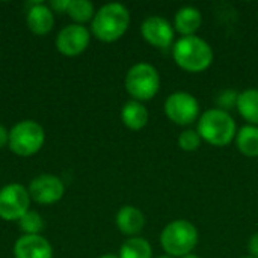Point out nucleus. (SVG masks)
<instances>
[{
	"label": "nucleus",
	"instance_id": "obj_10",
	"mask_svg": "<svg viewBox=\"0 0 258 258\" xmlns=\"http://www.w3.org/2000/svg\"><path fill=\"white\" fill-rule=\"evenodd\" d=\"M89 44V32L82 24H70L63 27L56 38V48L65 56H77L86 50Z\"/></svg>",
	"mask_w": 258,
	"mask_h": 258
},
{
	"label": "nucleus",
	"instance_id": "obj_5",
	"mask_svg": "<svg viewBox=\"0 0 258 258\" xmlns=\"http://www.w3.org/2000/svg\"><path fill=\"white\" fill-rule=\"evenodd\" d=\"M160 88L157 70L145 62L133 65L125 76V89L136 101L151 100Z\"/></svg>",
	"mask_w": 258,
	"mask_h": 258
},
{
	"label": "nucleus",
	"instance_id": "obj_13",
	"mask_svg": "<svg viewBox=\"0 0 258 258\" xmlns=\"http://www.w3.org/2000/svg\"><path fill=\"white\" fill-rule=\"evenodd\" d=\"M54 17L51 9L44 3H33L27 11V26L35 35H45L53 29Z\"/></svg>",
	"mask_w": 258,
	"mask_h": 258
},
{
	"label": "nucleus",
	"instance_id": "obj_8",
	"mask_svg": "<svg viewBox=\"0 0 258 258\" xmlns=\"http://www.w3.org/2000/svg\"><path fill=\"white\" fill-rule=\"evenodd\" d=\"M165 112L166 116L178 124V125H187L192 124L200 113V104L197 98L189 92H174L171 94L165 101Z\"/></svg>",
	"mask_w": 258,
	"mask_h": 258
},
{
	"label": "nucleus",
	"instance_id": "obj_21",
	"mask_svg": "<svg viewBox=\"0 0 258 258\" xmlns=\"http://www.w3.org/2000/svg\"><path fill=\"white\" fill-rule=\"evenodd\" d=\"M18 225L21 228V231L24 234H29V236H33V234H39L44 228V221L41 218L39 213L36 212H27L20 221H18Z\"/></svg>",
	"mask_w": 258,
	"mask_h": 258
},
{
	"label": "nucleus",
	"instance_id": "obj_15",
	"mask_svg": "<svg viewBox=\"0 0 258 258\" xmlns=\"http://www.w3.org/2000/svg\"><path fill=\"white\" fill-rule=\"evenodd\" d=\"M203 21L201 12L194 6H184L174 17V29L183 36H194Z\"/></svg>",
	"mask_w": 258,
	"mask_h": 258
},
{
	"label": "nucleus",
	"instance_id": "obj_6",
	"mask_svg": "<svg viewBox=\"0 0 258 258\" xmlns=\"http://www.w3.org/2000/svg\"><path fill=\"white\" fill-rule=\"evenodd\" d=\"M44 139L45 135L42 127L32 119H26L12 127V130L9 132L8 147L17 156L29 157L41 150V147L44 145Z\"/></svg>",
	"mask_w": 258,
	"mask_h": 258
},
{
	"label": "nucleus",
	"instance_id": "obj_28",
	"mask_svg": "<svg viewBox=\"0 0 258 258\" xmlns=\"http://www.w3.org/2000/svg\"><path fill=\"white\" fill-rule=\"evenodd\" d=\"M181 258H200L198 255H195V254H187V255H184V257Z\"/></svg>",
	"mask_w": 258,
	"mask_h": 258
},
{
	"label": "nucleus",
	"instance_id": "obj_27",
	"mask_svg": "<svg viewBox=\"0 0 258 258\" xmlns=\"http://www.w3.org/2000/svg\"><path fill=\"white\" fill-rule=\"evenodd\" d=\"M100 258H119V257H116V255H113V254H106V255H103V257H100Z\"/></svg>",
	"mask_w": 258,
	"mask_h": 258
},
{
	"label": "nucleus",
	"instance_id": "obj_1",
	"mask_svg": "<svg viewBox=\"0 0 258 258\" xmlns=\"http://www.w3.org/2000/svg\"><path fill=\"white\" fill-rule=\"evenodd\" d=\"M130 14L121 3H107L101 6L92 18V33L103 42L119 39L128 29Z\"/></svg>",
	"mask_w": 258,
	"mask_h": 258
},
{
	"label": "nucleus",
	"instance_id": "obj_26",
	"mask_svg": "<svg viewBox=\"0 0 258 258\" xmlns=\"http://www.w3.org/2000/svg\"><path fill=\"white\" fill-rule=\"evenodd\" d=\"M8 144H9V132L3 125H0V148H3Z\"/></svg>",
	"mask_w": 258,
	"mask_h": 258
},
{
	"label": "nucleus",
	"instance_id": "obj_16",
	"mask_svg": "<svg viewBox=\"0 0 258 258\" xmlns=\"http://www.w3.org/2000/svg\"><path fill=\"white\" fill-rule=\"evenodd\" d=\"M121 119L130 130H141L148 122V110L141 101L130 100L122 106Z\"/></svg>",
	"mask_w": 258,
	"mask_h": 258
},
{
	"label": "nucleus",
	"instance_id": "obj_3",
	"mask_svg": "<svg viewBox=\"0 0 258 258\" xmlns=\"http://www.w3.org/2000/svg\"><path fill=\"white\" fill-rule=\"evenodd\" d=\"M198 135L210 145L225 147L237 135L236 122L228 112L210 109L204 112L198 121Z\"/></svg>",
	"mask_w": 258,
	"mask_h": 258
},
{
	"label": "nucleus",
	"instance_id": "obj_19",
	"mask_svg": "<svg viewBox=\"0 0 258 258\" xmlns=\"http://www.w3.org/2000/svg\"><path fill=\"white\" fill-rule=\"evenodd\" d=\"M151 245L144 237H130L121 245L119 258H151Z\"/></svg>",
	"mask_w": 258,
	"mask_h": 258
},
{
	"label": "nucleus",
	"instance_id": "obj_7",
	"mask_svg": "<svg viewBox=\"0 0 258 258\" xmlns=\"http://www.w3.org/2000/svg\"><path fill=\"white\" fill-rule=\"evenodd\" d=\"M29 190L21 184L12 183L0 190V218L3 221H20L29 212Z\"/></svg>",
	"mask_w": 258,
	"mask_h": 258
},
{
	"label": "nucleus",
	"instance_id": "obj_24",
	"mask_svg": "<svg viewBox=\"0 0 258 258\" xmlns=\"http://www.w3.org/2000/svg\"><path fill=\"white\" fill-rule=\"evenodd\" d=\"M248 248H249V252H251V257L258 258V233H255L251 239H249V243H248Z\"/></svg>",
	"mask_w": 258,
	"mask_h": 258
},
{
	"label": "nucleus",
	"instance_id": "obj_9",
	"mask_svg": "<svg viewBox=\"0 0 258 258\" xmlns=\"http://www.w3.org/2000/svg\"><path fill=\"white\" fill-rule=\"evenodd\" d=\"M63 194L65 187L62 180L50 174L33 178L29 186V195L38 204H54L63 197Z\"/></svg>",
	"mask_w": 258,
	"mask_h": 258
},
{
	"label": "nucleus",
	"instance_id": "obj_18",
	"mask_svg": "<svg viewBox=\"0 0 258 258\" xmlns=\"http://www.w3.org/2000/svg\"><path fill=\"white\" fill-rule=\"evenodd\" d=\"M236 144L246 157H258V127L245 125L236 135Z\"/></svg>",
	"mask_w": 258,
	"mask_h": 258
},
{
	"label": "nucleus",
	"instance_id": "obj_22",
	"mask_svg": "<svg viewBox=\"0 0 258 258\" xmlns=\"http://www.w3.org/2000/svg\"><path fill=\"white\" fill-rule=\"evenodd\" d=\"M178 145L183 151H195L201 145V136L198 135V132L184 130L178 136Z\"/></svg>",
	"mask_w": 258,
	"mask_h": 258
},
{
	"label": "nucleus",
	"instance_id": "obj_11",
	"mask_svg": "<svg viewBox=\"0 0 258 258\" xmlns=\"http://www.w3.org/2000/svg\"><path fill=\"white\" fill-rule=\"evenodd\" d=\"M142 36L147 42L157 48H168L174 42V27L172 24L162 17H148L141 26Z\"/></svg>",
	"mask_w": 258,
	"mask_h": 258
},
{
	"label": "nucleus",
	"instance_id": "obj_4",
	"mask_svg": "<svg viewBox=\"0 0 258 258\" xmlns=\"http://www.w3.org/2000/svg\"><path fill=\"white\" fill-rule=\"evenodd\" d=\"M198 243L195 225L186 219H177L165 227L160 234V245L169 257H184L194 251Z\"/></svg>",
	"mask_w": 258,
	"mask_h": 258
},
{
	"label": "nucleus",
	"instance_id": "obj_12",
	"mask_svg": "<svg viewBox=\"0 0 258 258\" xmlns=\"http://www.w3.org/2000/svg\"><path fill=\"white\" fill-rule=\"evenodd\" d=\"M15 258H51L53 249L47 239L39 234H24L21 236L14 246Z\"/></svg>",
	"mask_w": 258,
	"mask_h": 258
},
{
	"label": "nucleus",
	"instance_id": "obj_30",
	"mask_svg": "<svg viewBox=\"0 0 258 258\" xmlns=\"http://www.w3.org/2000/svg\"><path fill=\"white\" fill-rule=\"evenodd\" d=\"M242 258H254V257H251V255H246V257H242Z\"/></svg>",
	"mask_w": 258,
	"mask_h": 258
},
{
	"label": "nucleus",
	"instance_id": "obj_25",
	"mask_svg": "<svg viewBox=\"0 0 258 258\" xmlns=\"http://www.w3.org/2000/svg\"><path fill=\"white\" fill-rule=\"evenodd\" d=\"M68 3L70 0H59V2H51L50 6L54 9V11H59V12H67V8H68Z\"/></svg>",
	"mask_w": 258,
	"mask_h": 258
},
{
	"label": "nucleus",
	"instance_id": "obj_20",
	"mask_svg": "<svg viewBox=\"0 0 258 258\" xmlns=\"http://www.w3.org/2000/svg\"><path fill=\"white\" fill-rule=\"evenodd\" d=\"M67 14L76 23H86L94 17V5L88 0H70Z\"/></svg>",
	"mask_w": 258,
	"mask_h": 258
},
{
	"label": "nucleus",
	"instance_id": "obj_17",
	"mask_svg": "<svg viewBox=\"0 0 258 258\" xmlns=\"http://www.w3.org/2000/svg\"><path fill=\"white\" fill-rule=\"evenodd\" d=\"M236 107L246 121L258 125V89H246L240 92Z\"/></svg>",
	"mask_w": 258,
	"mask_h": 258
},
{
	"label": "nucleus",
	"instance_id": "obj_14",
	"mask_svg": "<svg viewBox=\"0 0 258 258\" xmlns=\"http://www.w3.org/2000/svg\"><path fill=\"white\" fill-rule=\"evenodd\" d=\"M144 225H145V218L142 212L133 206H124L116 215V227L125 236L136 237V234L142 231Z\"/></svg>",
	"mask_w": 258,
	"mask_h": 258
},
{
	"label": "nucleus",
	"instance_id": "obj_2",
	"mask_svg": "<svg viewBox=\"0 0 258 258\" xmlns=\"http://www.w3.org/2000/svg\"><path fill=\"white\" fill-rule=\"evenodd\" d=\"M175 63L189 73H201L213 62L212 47L198 36H181L172 48Z\"/></svg>",
	"mask_w": 258,
	"mask_h": 258
},
{
	"label": "nucleus",
	"instance_id": "obj_29",
	"mask_svg": "<svg viewBox=\"0 0 258 258\" xmlns=\"http://www.w3.org/2000/svg\"><path fill=\"white\" fill-rule=\"evenodd\" d=\"M157 258H172V257H169V255H160V257H157Z\"/></svg>",
	"mask_w": 258,
	"mask_h": 258
},
{
	"label": "nucleus",
	"instance_id": "obj_23",
	"mask_svg": "<svg viewBox=\"0 0 258 258\" xmlns=\"http://www.w3.org/2000/svg\"><path fill=\"white\" fill-rule=\"evenodd\" d=\"M237 97H239V94H237L236 91H233V89H225V91H222V92L218 95V98H216L218 109L228 112L230 109H233V107L237 104Z\"/></svg>",
	"mask_w": 258,
	"mask_h": 258
}]
</instances>
